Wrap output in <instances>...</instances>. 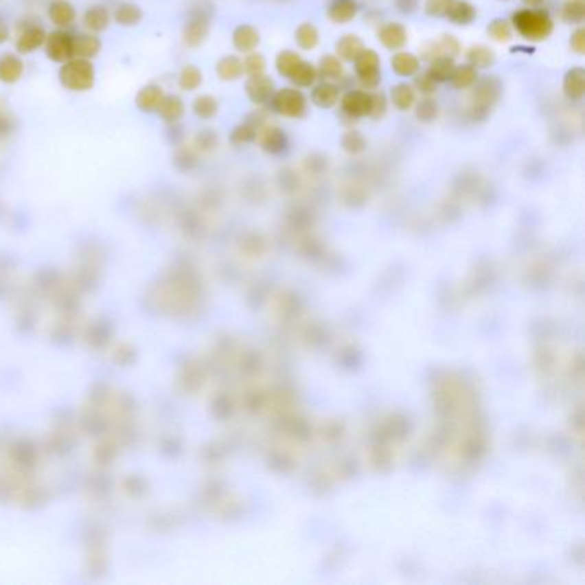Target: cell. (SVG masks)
Segmentation results:
<instances>
[{
  "label": "cell",
  "mask_w": 585,
  "mask_h": 585,
  "mask_svg": "<svg viewBox=\"0 0 585 585\" xmlns=\"http://www.w3.org/2000/svg\"><path fill=\"white\" fill-rule=\"evenodd\" d=\"M43 47L47 51V57L51 62L64 64V62L74 58V34L65 30H55L50 34H47Z\"/></svg>",
  "instance_id": "ba28073f"
},
{
  "label": "cell",
  "mask_w": 585,
  "mask_h": 585,
  "mask_svg": "<svg viewBox=\"0 0 585 585\" xmlns=\"http://www.w3.org/2000/svg\"><path fill=\"white\" fill-rule=\"evenodd\" d=\"M17 36L16 48L19 54H33L38 48H41L47 40V33L40 24H34L31 21H21L17 24Z\"/></svg>",
  "instance_id": "9c48e42d"
},
{
  "label": "cell",
  "mask_w": 585,
  "mask_h": 585,
  "mask_svg": "<svg viewBox=\"0 0 585 585\" xmlns=\"http://www.w3.org/2000/svg\"><path fill=\"white\" fill-rule=\"evenodd\" d=\"M371 103H373V95H369L364 89H354L349 91L342 100H340V106H342V120L349 126L356 120L363 119V117H369L371 113Z\"/></svg>",
  "instance_id": "8992f818"
},
{
  "label": "cell",
  "mask_w": 585,
  "mask_h": 585,
  "mask_svg": "<svg viewBox=\"0 0 585 585\" xmlns=\"http://www.w3.org/2000/svg\"><path fill=\"white\" fill-rule=\"evenodd\" d=\"M165 93L158 84H146L139 93L136 95V105L141 112L153 113L157 112L160 106L161 100H163Z\"/></svg>",
  "instance_id": "5bb4252c"
},
{
  "label": "cell",
  "mask_w": 585,
  "mask_h": 585,
  "mask_svg": "<svg viewBox=\"0 0 585 585\" xmlns=\"http://www.w3.org/2000/svg\"><path fill=\"white\" fill-rule=\"evenodd\" d=\"M378 40L388 50H400L407 43V30L400 23H388L378 30Z\"/></svg>",
  "instance_id": "7c38bea8"
},
{
  "label": "cell",
  "mask_w": 585,
  "mask_h": 585,
  "mask_svg": "<svg viewBox=\"0 0 585 585\" xmlns=\"http://www.w3.org/2000/svg\"><path fill=\"white\" fill-rule=\"evenodd\" d=\"M417 5V0H397V7L402 12H412Z\"/></svg>",
  "instance_id": "f5cc1de1"
},
{
  "label": "cell",
  "mask_w": 585,
  "mask_h": 585,
  "mask_svg": "<svg viewBox=\"0 0 585 585\" xmlns=\"http://www.w3.org/2000/svg\"><path fill=\"white\" fill-rule=\"evenodd\" d=\"M354 62H356V76L360 86H364L366 89L376 88L381 81L380 55L371 48H364Z\"/></svg>",
  "instance_id": "52a82bcc"
},
{
  "label": "cell",
  "mask_w": 585,
  "mask_h": 585,
  "mask_svg": "<svg viewBox=\"0 0 585 585\" xmlns=\"http://www.w3.org/2000/svg\"><path fill=\"white\" fill-rule=\"evenodd\" d=\"M203 82V74L196 65H185L182 67L181 74H179V86H181L184 91H194L201 86Z\"/></svg>",
  "instance_id": "8d00e7d4"
},
{
  "label": "cell",
  "mask_w": 585,
  "mask_h": 585,
  "mask_svg": "<svg viewBox=\"0 0 585 585\" xmlns=\"http://www.w3.org/2000/svg\"><path fill=\"white\" fill-rule=\"evenodd\" d=\"M299 60H301V55L297 54V51L294 50H284L278 54L277 60H275V65H277V71L280 72V76H284V78H288L292 72V69L295 67V65L299 64Z\"/></svg>",
  "instance_id": "f35d334b"
},
{
  "label": "cell",
  "mask_w": 585,
  "mask_h": 585,
  "mask_svg": "<svg viewBox=\"0 0 585 585\" xmlns=\"http://www.w3.org/2000/svg\"><path fill=\"white\" fill-rule=\"evenodd\" d=\"M271 106L280 115L288 117V119H301L308 108V102L302 91L297 88H284L280 91L273 93L271 96Z\"/></svg>",
  "instance_id": "5b68a950"
},
{
  "label": "cell",
  "mask_w": 585,
  "mask_h": 585,
  "mask_svg": "<svg viewBox=\"0 0 585 585\" xmlns=\"http://www.w3.org/2000/svg\"><path fill=\"white\" fill-rule=\"evenodd\" d=\"M436 86H438V82L435 81V79L431 78V76L426 72V74L419 76L417 79H415V88L419 89V91L422 93V95L426 96H431L433 93L436 91Z\"/></svg>",
  "instance_id": "c3c4849f"
},
{
  "label": "cell",
  "mask_w": 585,
  "mask_h": 585,
  "mask_svg": "<svg viewBox=\"0 0 585 585\" xmlns=\"http://www.w3.org/2000/svg\"><path fill=\"white\" fill-rule=\"evenodd\" d=\"M570 47H572V50L575 51V54H579V55L585 54V30H584V27H579V30H575V33H573L572 38H570Z\"/></svg>",
  "instance_id": "f907efd6"
},
{
  "label": "cell",
  "mask_w": 585,
  "mask_h": 585,
  "mask_svg": "<svg viewBox=\"0 0 585 585\" xmlns=\"http://www.w3.org/2000/svg\"><path fill=\"white\" fill-rule=\"evenodd\" d=\"M488 36L494 41H505L512 40V26L507 19H494L491 21L490 26H488Z\"/></svg>",
  "instance_id": "ab89813d"
},
{
  "label": "cell",
  "mask_w": 585,
  "mask_h": 585,
  "mask_svg": "<svg viewBox=\"0 0 585 585\" xmlns=\"http://www.w3.org/2000/svg\"><path fill=\"white\" fill-rule=\"evenodd\" d=\"M82 23H84L86 30L91 31V33H102L110 24L108 9L103 5H91L89 9L84 10Z\"/></svg>",
  "instance_id": "e0dca14e"
},
{
  "label": "cell",
  "mask_w": 585,
  "mask_h": 585,
  "mask_svg": "<svg viewBox=\"0 0 585 585\" xmlns=\"http://www.w3.org/2000/svg\"><path fill=\"white\" fill-rule=\"evenodd\" d=\"M501 96V82L500 79L490 76V78H483L476 84V89L472 93V117L476 120L486 119L488 113L491 112L496 102Z\"/></svg>",
  "instance_id": "277c9868"
},
{
  "label": "cell",
  "mask_w": 585,
  "mask_h": 585,
  "mask_svg": "<svg viewBox=\"0 0 585 585\" xmlns=\"http://www.w3.org/2000/svg\"><path fill=\"white\" fill-rule=\"evenodd\" d=\"M113 19L120 26H136L141 19H143V10L139 5L133 2H122L117 5L115 12H113Z\"/></svg>",
  "instance_id": "f1b7e54d"
},
{
  "label": "cell",
  "mask_w": 585,
  "mask_h": 585,
  "mask_svg": "<svg viewBox=\"0 0 585 585\" xmlns=\"http://www.w3.org/2000/svg\"><path fill=\"white\" fill-rule=\"evenodd\" d=\"M562 17L566 23H580L585 17V3L584 0H570L563 5Z\"/></svg>",
  "instance_id": "b9f144b4"
},
{
  "label": "cell",
  "mask_w": 585,
  "mask_h": 585,
  "mask_svg": "<svg viewBox=\"0 0 585 585\" xmlns=\"http://www.w3.org/2000/svg\"><path fill=\"white\" fill-rule=\"evenodd\" d=\"M232 43L237 51L251 54L260 45V31L254 26H251V24H240V26L233 30Z\"/></svg>",
  "instance_id": "4fadbf2b"
},
{
  "label": "cell",
  "mask_w": 585,
  "mask_h": 585,
  "mask_svg": "<svg viewBox=\"0 0 585 585\" xmlns=\"http://www.w3.org/2000/svg\"><path fill=\"white\" fill-rule=\"evenodd\" d=\"M257 141H260V146L263 148L268 153H280L282 150H285V134L284 130L278 129L275 126H268L261 130L260 134H256Z\"/></svg>",
  "instance_id": "d6986e66"
},
{
  "label": "cell",
  "mask_w": 585,
  "mask_h": 585,
  "mask_svg": "<svg viewBox=\"0 0 585 585\" xmlns=\"http://www.w3.org/2000/svg\"><path fill=\"white\" fill-rule=\"evenodd\" d=\"M476 16H477L476 7H474L470 2H467V0H453L452 5H450V9L446 10L445 14V17H448L452 23L460 24V26L470 24L474 19H476Z\"/></svg>",
  "instance_id": "d4e9b609"
},
{
  "label": "cell",
  "mask_w": 585,
  "mask_h": 585,
  "mask_svg": "<svg viewBox=\"0 0 585 585\" xmlns=\"http://www.w3.org/2000/svg\"><path fill=\"white\" fill-rule=\"evenodd\" d=\"M455 69V60L453 57H438L431 60L428 74L435 79L436 82H445L452 78V72Z\"/></svg>",
  "instance_id": "d6a6232c"
},
{
  "label": "cell",
  "mask_w": 585,
  "mask_h": 585,
  "mask_svg": "<svg viewBox=\"0 0 585 585\" xmlns=\"http://www.w3.org/2000/svg\"><path fill=\"white\" fill-rule=\"evenodd\" d=\"M0 2H2V0H0Z\"/></svg>",
  "instance_id": "9f6ffc18"
},
{
  "label": "cell",
  "mask_w": 585,
  "mask_h": 585,
  "mask_svg": "<svg viewBox=\"0 0 585 585\" xmlns=\"http://www.w3.org/2000/svg\"><path fill=\"white\" fill-rule=\"evenodd\" d=\"M460 51V43L453 34H443L438 40L428 41L421 48V57L431 62L438 57H455Z\"/></svg>",
  "instance_id": "30bf717a"
},
{
  "label": "cell",
  "mask_w": 585,
  "mask_h": 585,
  "mask_svg": "<svg viewBox=\"0 0 585 585\" xmlns=\"http://www.w3.org/2000/svg\"><path fill=\"white\" fill-rule=\"evenodd\" d=\"M467 60L476 69H488L494 64V51L490 47L474 45L467 50Z\"/></svg>",
  "instance_id": "1f68e13d"
},
{
  "label": "cell",
  "mask_w": 585,
  "mask_h": 585,
  "mask_svg": "<svg viewBox=\"0 0 585 585\" xmlns=\"http://www.w3.org/2000/svg\"><path fill=\"white\" fill-rule=\"evenodd\" d=\"M340 100V91L339 86H335L333 82L323 81L321 84L316 86L311 93V102L314 103L319 108H332L333 105H336Z\"/></svg>",
  "instance_id": "ac0fdd59"
},
{
  "label": "cell",
  "mask_w": 585,
  "mask_h": 585,
  "mask_svg": "<svg viewBox=\"0 0 585 585\" xmlns=\"http://www.w3.org/2000/svg\"><path fill=\"white\" fill-rule=\"evenodd\" d=\"M287 79H290L292 84H295V88H309L316 82L318 79V69L308 60H299V64L292 69L290 76Z\"/></svg>",
  "instance_id": "ffe728a7"
},
{
  "label": "cell",
  "mask_w": 585,
  "mask_h": 585,
  "mask_svg": "<svg viewBox=\"0 0 585 585\" xmlns=\"http://www.w3.org/2000/svg\"><path fill=\"white\" fill-rule=\"evenodd\" d=\"M213 5L208 0H196L189 9V17L185 21L182 40L187 47H199L206 40L209 33V23H211Z\"/></svg>",
  "instance_id": "7a4b0ae2"
},
{
  "label": "cell",
  "mask_w": 585,
  "mask_h": 585,
  "mask_svg": "<svg viewBox=\"0 0 585 585\" xmlns=\"http://www.w3.org/2000/svg\"><path fill=\"white\" fill-rule=\"evenodd\" d=\"M102 50V41L95 34H74V57L93 58Z\"/></svg>",
  "instance_id": "484cf974"
},
{
  "label": "cell",
  "mask_w": 585,
  "mask_h": 585,
  "mask_svg": "<svg viewBox=\"0 0 585 585\" xmlns=\"http://www.w3.org/2000/svg\"><path fill=\"white\" fill-rule=\"evenodd\" d=\"M24 72V64L19 57L14 54L0 55V82L3 84H14L21 79Z\"/></svg>",
  "instance_id": "9a60e30c"
},
{
  "label": "cell",
  "mask_w": 585,
  "mask_h": 585,
  "mask_svg": "<svg viewBox=\"0 0 585 585\" xmlns=\"http://www.w3.org/2000/svg\"><path fill=\"white\" fill-rule=\"evenodd\" d=\"M357 10L356 0H333L328 7V17L333 23L345 24L357 16Z\"/></svg>",
  "instance_id": "7402d4cb"
},
{
  "label": "cell",
  "mask_w": 585,
  "mask_h": 585,
  "mask_svg": "<svg viewBox=\"0 0 585 585\" xmlns=\"http://www.w3.org/2000/svg\"><path fill=\"white\" fill-rule=\"evenodd\" d=\"M14 130V122L9 115L0 112V137H7Z\"/></svg>",
  "instance_id": "816d5d0a"
},
{
  "label": "cell",
  "mask_w": 585,
  "mask_h": 585,
  "mask_svg": "<svg viewBox=\"0 0 585 585\" xmlns=\"http://www.w3.org/2000/svg\"><path fill=\"white\" fill-rule=\"evenodd\" d=\"M58 79L60 84L71 91H88L95 84V67L88 58L74 57L64 62Z\"/></svg>",
  "instance_id": "3957f363"
},
{
  "label": "cell",
  "mask_w": 585,
  "mask_h": 585,
  "mask_svg": "<svg viewBox=\"0 0 585 585\" xmlns=\"http://www.w3.org/2000/svg\"><path fill=\"white\" fill-rule=\"evenodd\" d=\"M524 2L527 3V5L532 7V5H539V3H542L544 0H524Z\"/></svg>",
  "instance_id": "11a10c76"
},
{
  "label": "cell",
  "mask_w": 585,
  "mask_h": 585,
  "mask_svg": "<svg viewBox=\"0 0 585 585\" xmlns=\"http://www.w3.org/2000/svg\"><path fill=\"white\" fill-rule=\"evenodd\" d=\"M184 110V102L177 95H165L157 112L167 124H175L182 119Z\"/></svg>",
  "instance_id": "44dd1931"
},
{
  "label": "cell",
  "mask_w": 585,
  "mask_h": 585,
  "mask_svg": "<svg viewBox=\"0 0 585 585\" xmlns=\"http://www.w3.org/2000/svg\"><path fill=\"white\" fill-rule=\"evenodd\" d=\"M452 2L453 0H426L424 10L431 17H445Z\"/></svg>",
  "instance_id": "f6af8a7d"
},
{
  "label": "cell",
  "mask_w": 585,
  "mask_h": 585,
  "mask_svg": "<svg viewBox=\"0 0 585 585\" xmlns=\"http://www.w3.org/2000/svg\"><path fill=\"white\" fill-rule=\"evenodd\" d=\"M48 17L55 26L67 27L76 21V9L67 0H54L48 5Z\"/></svg>",
  "instance_id": "2e32d148"
},
{
  "label": "cell",
  "mask_w": 585,
  "mask_h": 585,
  "mask_svg": "<svg viewBox=\"0 0 585 585\" xmlns=\"http://www.w3.org/2000/svg\"><path fill=\"white\" fill-rule=\"evenodd\" d=\"M7 38H9V27H7L5 21H3L2 16H0V43H3Z\"/></svg>",
  "instance_id": "db71d44e"
},
{
  "label": "cell",
  "mask_w": 585,
  "mask_h": 585,
  "mask_svg": "<svg viewBox=\"0 0 585 585\" xmlns=\"http://www.w3.org/2000/svg\"><path fill=\"white\" fill-rule=\"evenodd\" d=\"M246 93L251 102L256 103V105H263L268 100H271L275 93L273 79L264 74L251 76L246 82Z\"/></svg>",
  "instance_id": "8fae6325"
},
{
  "label": "cell",
  "mask_w": 585,
  "mask_h": 585,
  "mask_svg": "<svg viewBox=\"0 0 585 585\" xmlns=\"http://www.w3.org/2000/svg\"><path fill=\"white\" fill-rule=\"evenodd\" d=\"M387 113V98H385L383 93H376L373 95V103H371V113L369 117L373 119H381V117Z\"/></svg>",
  "instance_id": "681fc988"
},
{
  "label": "cell",
  "mask_w": 585,
  "mask_h": 585,
  "mask_svg": "<svg viewBox=\"0 0 585 585\" xmlns=\"http://www.w3.org/2000/svg\"><path fill=\"white\" fill-rule=\"evenodd\" d=\"M391 102L398 110L405 112L411 108L415 103V89L407 82H400V84L391 88Z\"/></svg>",
  "instance_id": "4dcf8cb0"
},
{
  "label": "cell",
  "mask_w": 585,
  "mask_h": 585,
  "mask_svg": "<svg viewBox=\"0 0 585 585\" xmlns=\"http://www.w3.org/2000/svg\"><path fill=\"white\" fill-rule=\"evenodd\" d=\"M242 65L244 72H247L249 76H256L263 74L264 67H266V62H264V57L261 54H253V51H251L246 57V60L242 62Z\"/></svg>",
  "instance_id": "ee69618b"
},
{
  "label": "cell",
  "mask_w": 585,
  "mask_h": 585,
  "mask_svg": "<svg viewBox=\"0 0 585 585\" xmlns=\"http://www.w3.org/2000/svg\"><path fill=\"white\" fill-rule=\"evenodd\" d=\"M563 91L570 100H580L585 93V72L582 67H573L563 78Z\"/></svg>",
  "instance_id": "603a6c76"
},
{
  "label": "cell",
  "mask_w": 585,
  "mask_h": 585,
  "mask_svg": "<svg viewBox=\"0 0 585 585\" xmlns=\"http://www.w3.org/2000/svg\"><path fill=\"white\" fill-rule=\"evenodd\" d=\"M295 41L302 50H312L319 41V33L314 24L302 23L295 30Z\"/></svg>",
  "instance_id": "836d02e7"
},
{
  "label": "cell",
  "mask_w": 585,
  "mask_h": 585,
  "mask_svg": "<svg viewBox=\"0 0 585 585\" xmlns=\"http://www.w3.org/2000/svg\"><path fill=\"white\" fill-rule=\"evenodd\" d=\"M216 139H218V137H216V134L213 133V130H201V133L196 136V146L201 151H211L213 148L216 146V143H218Z\"/></svg>",
  "instance_id": "7dc6e473"
},
{
  "label": "cell",
  "mask_w": 585,
  "mask_h": 585,
  "mask_svg": "<svg viewBox=\"0 0 585 585\" xmlns=\"http://www.w3.org/2000/svg\"><path fill=\"white\" fill-rule=\"evenodd\" d=\"M342 74H343V65L339 57H335V55H325V57L319 60L318 76H321L323 79L332 81V79L342 78Z\"/></svg>",
  "instance_id": "d590c367"
},
{
  "label": "cell",
  "mask_w": 585,
  "mask_h": 585,
  "mask_svg": "<svg viewBox=\"0 0 585 585\" xmlns=\"http://www.w3.org/2000/svg\"><path fill=\"white\" fill-rule=\"evenodd\" d=\"M512 24L527 41H542L553 33L551 17L539 9H522L512 16Z\"/></svg>",
  "instance_id": "6da1fadb"
},
{
  "label": "cell",
  "mask_w": 585,
  "mask_h": 585,
  "mask_svg": "<svg viewBox=\"0 0 585 585\" xmlns=\"http://www.w3.org/2000/svg\"><path fill=\"white\" fill-rule=\"evenodd\" d=\"M216 74L223 81H236L244 74L242 60L233 55H225L216 62Z\"/></svg>",
  "instance_id": "83f0119b"
},
{
  "label": "cell",
  "mask_w": 585,
  "mask_h": 585,
  "mask_svg": "<svg viewBox=\"0 0 585 585\" xmlns=\"http://www.w3.org/2000/svg\"><path fill=\"white\" fill-rule=\"evenodd\" d=\"M391 69L397 76L402 78H411L415 76L419 71V58L414 54H409V51H398L391 58Z\"/></svg>",
  "instance_id": "4316f807"
},
{
  "label": "cell",
  "mask_w": 585,
  "mask_h": 585,
  "mask_svg": "<svg viewBox=\"0 0 585 585\" xmlns=\"http://www.w3.org/2000/svg\"><path fill=\"white\" fill-rule=\"evenodd\" d=\"M450 81H452V86L455 89H467V88H470V86H472L474 82L477 81V69L472 67V65H470V64L455 65V69H453L452 78H450Z\"/></svg>",
  "instance_id": "f546056e"
},
{
  "label": "cell",
  "mask_w": 585,
  "mask_h": 585,
  "mask_svg": "<svg viewBox=\"0 0 585 585\" xmlns=\"http://www.w3.org/2000/svg\"><path fill=\"white\" fill-rule=\"evenodd\" d=\"M342 148L349 154H359L363 153L366 148V139L359 130H349L345 136L342 137Z\"/></svg>",
  "instance_id": "60d3db41"
},
{
  "label": "cell",
  "mask_w": 585,
  "mask_h": 585,
  "mask_svg": "<svg viewBox=\"0 0 585 585\" xmlns=\"http://www.w3.org/2000/svg\"><path fill=\"white\" fill-rule=\"evenodd\" d=\"M257 134V126L254 124H239V126L233 127V130L230 133V141L236 146H242V144H249L256 139Z\"/></svg>",
  "instance_id": "74e56055"
},
{
  "label": "cell",
  "mask_w": 585,
  "mask_h": 585,
  "mask_svg": "<svg viewBox=\"0 0 585 585\" xmlns=\"http://www.w3.org/2000/svg\"><path fill=\"white\" fill-rule=\"evenodd\" d=\"M364 50V43L357 34H343L336 41V57L345 62H354Z\"/></svg>",
  "instance_id": "cb8c5ba5"
},
{
  "label": "cell",
  "mask_w": 585,
  "mask_h": 585,
  "mask_svg": "<svg viewBox=\"0 0 585 585\" xmlns=\"http://www.w3.org/2000/svg\"><path fill=\"white\" fill-rule=\"evenodd\" d=\"M192 110L203 120H209L218 113V102L211 95H201L192 103Z\"/></svg>",
  "instance_id": "e575fe53"
},
{
  "label": "cell",
  "mask_w": 585,
  "mask_h": 585,
  "mask_svg": "<svg viewBox=\"0 0 585 585\" xmlns=\"http://www.w3.org/2000/svg\"><path fill=\"white\" fill-rule=\"evenodd\" d=\"M196 160H198V157H196V153L192 150H187V148H181V150L175 151L174 154V161L175 165H177L179 168H192L194 167Z\"/></svg>",
  "instance_id": "bcb514c9"
},
{
  "label": "cell",
  "mask_w": 585,
  "mask_h": 585,
  "mask_svg": "<svg viewBox=\"0 0 585 585\" xmlns=\"http://www.w3.org/2000/svg\"><path fill=\"white\" fill-rule=\"evenodd\" d=\"M438 117V103L431 96H426L417 103V119L421 122H433Z\"/></svg>",
  "instance_id": "7bdbcfd3"
}]
</instances>
